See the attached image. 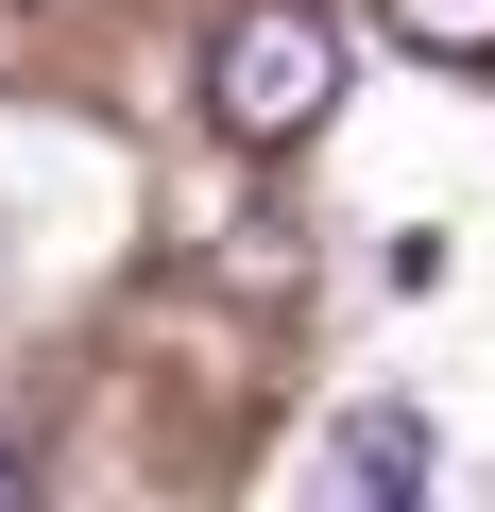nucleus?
<instances>
[{"mask_svg":"<svg viewBox=\"0 0 495 512\" xmlns=\"http://www.w3.org/2000/svg\"><path fill=\"white\" fill-rule=\"evenodd\" d=\"M325 103H342V18L325 0H239V18L205 35V120L239 154H308Z\"/></svg>","mask_w":495,"mask_h":512,"instance_id":"obj_1","label":"nucleus"},{"mask_svg":"<svg viewBox=\"0 0 495 512\" xmlns=\"http://www.w3.org/2000/svg\"><path fill=\"white\" fill-rule=\"evenodd\" d=\"M325 478H342V495H427L444 444H427V410H342V427H325Z\"/></svg>","mask_w":495,"mask_h":512,"instance_id":"obj_2","label":"nucleus"},{"mask_svg":"<svg viewBox=\"0 0 495 512\" xmlns=\"http://www.w3.org/2000/svg\"><path fill=\"white\" fill-rule=\"evenodd\" d=\"M376 35L427 69H495V0H376Z\"/></svg>","mask_w":495,"mask_h":512,"instance_id":"obj_3","label":"nucleus"},{"mask_svg":"<svg viewBox=\"0 0 495 512\" xmlns=\"http://www.w3.org/2000/svg\"><path fill=\"white\" fill-rule=\"evenodd\" d=\"M18 495H35V461H18V444H0V512H18Z\"/></svg>","mask_w":495,"mask_h":512,"instance_id":"obj_4","label":"nucleus"}]
</instances>
